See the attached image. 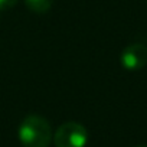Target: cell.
Here are the masks:
<instances>
[{"instance_id":"obj_4","label":"cell","mask_w":147,"mask_h":147,"mask_svg":"<svg viewBox=\"0 0 147 147\" xmlns=\"http://www.w3.org/2000/svg\"><path fill=\"white\" fill-rule=\"evenodd\" d=\"M53 0H25V5L35 13H46L52 7Z\"/></svg>"},{"instance_id":"obj_5","label":"cell","mask_w":147,"mask_h":147,"mask_svg":"<svg viewBox=\"0 0 147 147\" xmlns=\"http://www.w3.org/2000/svg\"><path fill=\"white\" fill-rule=\"evenodd\" d=\"M18 3V0H0V12L7 10Z\"/></svg>"},{"instance_id":"obj_3","label":"cell","mask_w":147,"mask_h":147,"mask_svg":"<svg viewBox=\"0 0 147 147\" xmlns=\"http://www.w3.org/2000/svg\"><path fill=\"white\" fill-rule=\"evenodd\" d=\"M121 65L127 71H140L147 63V48L141 43H131L121 52Z\"/></svg>"},{"instance_id":"obj_2","label":"cell","mask_w":147,"mask_h":147,"mask_svg":"<svg viewBox=\"0 0 147 147\" xmlns=\"http://www.w3.org/2000/svg\"><path fill=\"white\" fill-rule=\"evenodd\" d=\"M52 140L55 147H85L88 141V133L82 124L66 121L58 127Z\"/></svg>"},{"instance_id":"obj_1","label":"cell","mask_w":147,"mask_h":147,"mask_svg":"<svg viewBox=\"0 0 147 147\" xmlns=\"http://www.w3.org/2000/svg\"><path fill=\"white\" fill-rule=\"evenodd\" d=\"M18 134L25 147H48L53 138L49 121L36 114L23 118Z\"/></svg>"},{"instance_id":"obj_6","label":"cell","mask_w":147,"mask_h":147,"mask_svg":"<svg viewBox=\"0 0 147 147\" xmlns=\"http://www.w3.org/2000/svg\"><path fill=\"white\" fill-rule=\"evenodd\" d=\"M134 147H147V146H144V144H138V146H134Z\"/></svg>"}]
</instances>
